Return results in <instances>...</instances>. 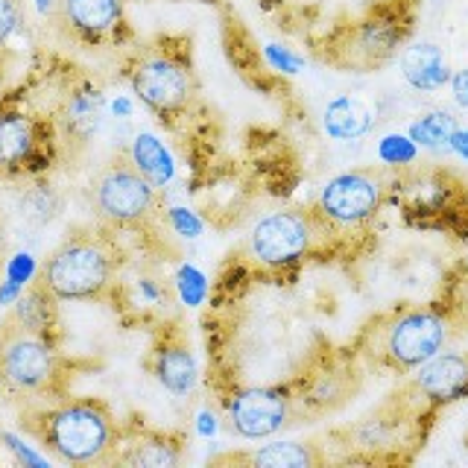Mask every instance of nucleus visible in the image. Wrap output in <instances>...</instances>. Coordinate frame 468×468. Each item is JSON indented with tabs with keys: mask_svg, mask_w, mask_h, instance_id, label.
Listing matches in <instances>:
<instances>
[{
	"mask_svg": "<svg viewBox=\"0 0 468 468\" xmlns=\"http://www.w3.org/2000/svg\"><path fill=\"white\" fill-rule=\"evenodd\" d=\"M24 24V6L21 0H0V50L15 38V33Z\"/></svg>",
	"mask_w": 468,
	"mask_h": 468,
	"instance_id": "nucleus-25",
	"label": "nucleus"
},
{
	"mask_svg": "<svg viewBox=\"0 0 468 468\" xmlns=\"http://www.w3.org/2000/svg\"><path fill=\"white\" fill-rule=\"evenodd\" d=\"M202 4H217V0H202Z\"/></svg>",
	"mask_w": 468,
	"mask_h": 468,
	"instance_id": "nucleus-35",
	"label": "nucleus"
},
{
	"mask_svg": "<svg viewBox=\"0 0 468 468\" xmlns=\"http://www.w3.org/2000/svg\"><path fill=\"white\" fill-rule=\"evenodd\" d=\"M91 208L109 231H146L161 211V194L129 155L102 165L91 179Z\"/></svg>",
	"mask_w": 468,
	"mask_h": 468,
	"instance_id": "nucleus-5",
	"label": "nucleus"
},
{
	"mask_svg": "<svg viewBox=\"0 0 468 468\" xmlns=\"http://www.w3.org/2000/svg\"><path fill=\"white\" fill-rule=\"evenodd\" d=\"M121 272V249L109 229H88L58 243L41 267V282L58 302H100Z\"/></svg>",
	"mask_w": 468,
	"mask_h": 468,
	"instance_id": "nucleus-2",
	"label": "nucleus"
},
{
	"mask_svg": "<svg viewBox=\"0 0 468 468\" xmlns=\"http://www.w3.org/2000/svg\"><path fill=\"white\" fill-rule=\"evenodd\" d=\"M231 431L243 439H267L290 424L292 399L282 387H246L226 399Z\"/></svg>",
	"mask_w": 468,
	"mask_h": 468,
	"instance_id": "nucleus-10",
	"label": "nucleus"
},
{
	"mask_svg": "<svg viewBox=\"0 0 468 468\" xmlns=\"http://www.w3.org/2000/svg\"><path fill=\"white\" fill-rule=\"evenodd\" d=\"M214 431H217V421H214V416L208 413V410H205V413H199V433L211 436Z\"/></svg>",
	"mask_w": 468,
	"mask_h": 468,
	"instance_id": "nucleus-32",
	"label": "nucleus"
},
{
	"mask_svg": "<svg viewBox=\"0 0 468 468\" xmlns=\"http://www.w3.org/2000/svg\"><path fill=\"white\" fill-rule=\"evenodd\" d=\"M4 439H6V442H9V448H12L15 453H18V457H21L24 463H29V465H48V460H44V457H38L36 451L24 448V442H21L18 436H12V433H4Z\"/></svg>",
	"mask_w": 468,
	"mask_h": 468,
	"instance_id": "nucleus-30",
	"label": "nucleus"
},
{
	"mask_svg": "<svg viewBox=\"0 0 468 468\" xmlns=\"http://www.w3.org/2000/svg\"><path fill=\"white\" fill-rule=\"evenodd\" d=\"M112 109H114V114H123V117H129V114H132V102L121 97V100H117V102H114V106H112Z\"/></svg>",
	"mask_w": 468,
	"mask_h": 468,
	"instance_id": "nucleus-33",
	"label": "nucleus"
},
{
	"mask_svg": "<svg viewBox=\"0 0 468 468\" xmlns=\"http://www.w3.org/2000/svg\"><path fill=\"white\" fill-rule=\"evenodd\" d=\"M176 284H179V292H182V302L185 304H199L205 299V292H208V284H205V275L197 270V267H185L176 275Z\"/></svg>",
	"mask_w": 468,
	"mask_h": 468,
	"instance_id": "nucleus-24",
	"label": "nucleus"
},
{
	"mask_svg": "<svg viewBox=\"0 0 468 468\" xmlns=\"http://www.w3.org/2000/svg\"><path fill=\"white\" fill-rule=\"evenodd\" d=\"M27 431L68 465L117 463L121 424L100 399H53L27 413Z\"/></svg>",
	"mask_w": 468,
	"mask_h": 468,
	"instance_id": "nucleus-1",
	"label": "nucleus"
},
{
	"mask_svg": "<svg viewBox=\"0 0 468 468\" xmlns=\"http://www.w3.org/2000/svg\"><path fill=\"white\" fill-rule=\"evenodd\" d=\"M413 29V15L404 9V4L372 6L351 29V62L360 65H380L389 56L399 53Z\"/></svg>",
	"mask_w": 468,
	"mask_h": 468,
	"instance_id": "nucleus-11",
	"label": "nucleus"
},
{
	"mask_svg": "<svg viewBox=\"0 0 468 468\" xmlns=\"http://www.w3.org/2000/svg\"><path fill=\"white\" fill-rule=\"evenodd\" d=\"M413 387L421 399H428L431 404H451L460 401L468 395V357L463 355H442L428 363H421L416 369Z\"/></svg>",
	"mask_w": 468,
	"mask_h": 468,
	"instance_id": "nucleus-14",
	"label": "nucleus"
},
{
	"mask_svg": "<svg viewBox=\"0 0 468 468\" xmlns=\"http://www.w3.org/2000/svg\"><path fill=\"white\" fill-rule=\"evenodd\" d=\"M263 58H267V65L272 70L290 73V77L304 68V58L299 53H292L290 48H284V44H267V48H263Z\"/></svg>",
	"mask_w": 468,
	"mask_h": 468,
	"instance_id": "nucleus-26",
	"label": "nucleus"
},
{
	"mask_svg": "<svg viewBox=\"0 0 468 468\" xmlns=\"http://www.w3.org/2000/svg\"><path fill=\"white\" fill-rule=\"evenodd\" d=\"M457 129V117L445 109H433L424 112L419 121H413L407 135L416 141V146L431 153H448L451 150V135Z\"/></svg>",
	"mask_w": 468,
	"mask_h": 468,
	"instance_id": "nucleus-21",
	"label": "nucleus"
},
{
	"mask_svg": "<svg viewBox=\"0 0 468 468\" xmlns=\"http://www.w3.org/2000/svg\"><path fill=\"white\" fill-rule=\"evenodd\" d=\"M56 296L44 287V282H33L27 287V292H21L18 302H15L12 316L21 322V325L33 328L44 336L56 340V328H58V307H56Z\"/></svg>",
	"mask_w": 468,
	"mask_h": 468,
	"instance_id": "nucleus-19",
	"label": "nucleus"
},
{
	"mask_svg": "<svg viewBox=\"0 0 468 468\" xmlns=\"http://www.w3.org/2000/svg\"><path fill=\"white\" fill-rule=\"evenodd\" d=\"M170 226L185 238H199L202 234V219L187 208H170Z\"/></svg>",
	"mask_w": 468,
	"mask_h": 468,
	"instance_id": "nucleus-27",
	"label": "nucleus"
},
{
	"mask_svg": "<svg viewBox=\"0 0 468 468\" xmlns=\"http://www.w3.org/2000/svg\"><path fill=\"white\" fill-rule=\"evenodd\" d=\"M401 77L410 88H416V91H439V88H445L451 82V62L445 50L439 48L436 41H416L404 48L401 53Z\"/></svg>",
	"mask_w": 468,
	"mask_h": 468,
	"instance_id": "nucleus-16",
	"label": "nucleus"
},
{
	"mask_svg": "<svg viewBox=\"0 0 468 468\" xmlns=\"http://www.w3.org/2000/svg\"><path fill=\"white\" fill-rule=\"evenodd\" d=\"M378 158L384 161L389 167H407L413 165L419 158V146L410 135H399V132H392V135H384L378 144Z\"/></svg>",
	"mask_w": 468,
	"mask_h": 468,
	"instance_id": "nucleus-23",
	"label": "nucleus"
},
{
	"mask_svg": "<svg viewBox=\"0 0 468 468\" xmlns=\"http://www.w3.org/2000/svg\"><path fill=\"white\" fill-rule=\"evenodd\" d=\"M384 179L375 170H348L328 179L314 214L325 229H360L380 211Z\"/></svg>",
	"mask_w": 468,
	"mask_h": 468,
	"instance_id": "nucleus-7",
	"label": "nucleus"
},
{
	"mask_svg": "<svg viewBox=\"0 0 468 468\" xmlns=\"http://www.w3.org/2000/svg\"><path fill=\"white\" fill-rule=\"evenodd\" d=\"M319 231H325V226L314 211H275L252 229V255L272 270L292 267L314 249Z\"/></svg>",
	"mask_w": 468,
	"mask_h": 468,
	"instance_id": "nucleus-8",
	"label": "nucleus"
},
{
	"mask_svg": "<svg viewBox=\"0 0 468 468\" xmlns=\"http://www.w3.org/2000/svg\"><path fill=\"white\" fill-rule=\"evenodd\" d=\"M182 460V442L170 433L150 428H121L117 463L135 468H173Z\"/></svg>",
	"mask_w": 468,
	"mask_h": 468,
	"instance_id": "nucleus-15",
	"label": "nucleus"
},
{
	"mask_svg": "<svg viewBox=\"0 0 468 468\" xmlns=\"http://www.w3.org/2000/svg\"><path fill=\"white\" fill-rule=\"evenodd\" d=\"M36 6H38V12H44V15H53L56 6H58V0H36Z\"/></svg>",
	"mask_w": 468,
	"mask_h": 468,
	"instance_id": "nucleus-34",
	"label": "nucleus"
},
{
	"mask_svg": "<svg viewBox=\"0 0 468 468\" xmlns=\"http://www.w3.org/2000/svg\"><path fill=\"white\" fill-rule=\"evenodd\" d=\"M33 272H36V261L29 255H15L12 258V263H9V282L12 284L24 287L29 278H33Z\"/></svg>",
	"mask_w": 468,
	"mask_h": 468,
	"instance_id": "nucleus-28",
	"label": "nucleus"
},
{
	"mask_svg": "<svg viewBox=\"0 0 468 468\" xmlns=\"http://www.w3.org/2000/svg\"><path fill=\"white\" fill-rule=\"evenodd\" d=\"M102 114H106V97H102L97 85L82 82L77 88H70L62 106V123L70 138L80 141L91 138L102 123Z\"/></svg>",
	"mask_w": 468,
	"mask_h": 468,
	"instance_id": "nucleus-17",
	"label": "nucleus"
},
{
	"mask_svg": "<svg viewBox=\"0 0 468 468\" xmlns=\"http://www.w3.org/2000/svg\"><path fill=\"white\" fill-rule=\"evenodd\" d=\"M451 314L442 307H410L395 314L378 340V357L395 372H413L436 357L451 336Z\"/></svg>",
	"mask_w": 468,
	"mask_h": 468,
	"instance_id": "nucleus-6",
	"label": "nucleus"
},
{
	"mask_svg": "<svg viewBox=\"0 0 468 468\" xmlns=\"http://www.w3.org/2000/svg\"><path fill=\"white\" fill-rule=\"evenodd\" d=\"M153 375L161 387H165L170 395L182 399V395H190L197 389V360L194 351H190V343L182 331L167 328L161 331L158 343L153 346Z\"/></svg>",
	"mask_w": 468,
	"mask_h": 468,
	"instance_id": "nucleus-13",
	"label": "nucleus"
},
{
	"mask_svg": "<svg viewBox=\"0 0 468 468\" xmlns=\"http://www.w3.org/2000/svg\"><path fill=\"white\" fill-rule=\"evenodd\" d=\"M451 153L453 155H460L463 161H468V129H453V135H451Z\"/></svg>",
	"mask_w": 468,
	"mask_h": 468,
	"instance_id": "nucleus-31",
	"label": "nucleus"
},
{
	"mask_svg": "<svg viewBox=\"0 0 468 468\" xmlns=\"http://www.w3.org/2000/svg\"><path fill=\"white\" fill-rule=\"evenodd\" d=\"M246 463L261 465V468H314L319 463L314 445H299V442H272L255 453H249Z\"/></svg>",
	"mask_w": 468,
	"mask_h": 468,
	"instance_id": "nucleus-22",
	"label": "nucleus"
},
{
	"mask_svg": "<svg viewBox=\"0 0 468 468\" xmlns=\"http://www.w3.org/2000/svg\"><path fill=\"white\" fill-rule=\"evenodd\" d=\"M451 94H453V102H457L460 109H468V65L453 70L451 73Z\"/></svg>",
	"mask_w": 468,
	"mask_h": 468,
	"instance_id": "nucleus-29",
	"label": "nucleus"
},
{
	"mask_svg": "<svg viewBox=\"0 0 468 468\" xmlns=\"http://www.w3.org/2000/svg\"><path fill=\"white\" fill-rule=\"evenodd\" d=\"M129 88L144 109H150L158 121L176 123L194 106L197 77L190 65V44L185 38L161 36L135 53L129 62Z\"/></svg>",
	"mask_w": 468,
	"mask_h": 468,
	"instance_id": "nucleus-3",
	"label": "nucleus"
},
{
	"mask_svg": "<svg viewBox=\"0 0 468 468\" xmlns=\"http://www.w3.org/2000/svg\"><path fill=\"white\" fill-rule=\"evenodd\" d=\"M0 387L15 401H53L65 387L56 340L21 325L12 314L0 325Z\"/></svg>",
	"mask_w": 468,
	"mask_h": 468,
	"instance_id": "nucleus-4",
	"label": "nucleus"
},
{
	"mask_svg": "<svg viewBox=\"0 0 468 468\" xmlns=\"http://www.w3.org/2000/svg\"><path fill=\"white\" fill-rule=\"evenodd\" d=\"M129 158H132V165H135L155 187H165V185L173 182V176H176L173 155L167 153V146L161 144L155 135H150V132H141V135H135V141H132V150H129Z\"/></svg>",
	"mask_w": 468,
	"mask_h": 468,
	"instance_id": "nucleus-20",
	"label": "nucleus"
},
{
	"mask_svg": "<svg viewBox=\"0 0 468 468\" xmlns=\"http://www.w3.org/2000/svg\"><path fill=\"white\" fill-rule=\"evenodd\" d=\"M465 267H468V255H465Z\"/></svg>",
	"mask_w": 468,
	"mask_h": 468,
	"instance_id": "nucleus-36",
	"label": "nucleus"
},
{
	"mask_svg": "<svg viewBox=\"0 0 468 468\" xmlns=\"http://www.w3.org/2000/svg\"><path fill=\"white\" fill-rule=\"evenodd\" d=\"M372 123H375L372 109L360 97L351 94L334 97L325 106V114H322V126H325L328 138L334 141H357L372 129Z\"/></svg>",
	"mask_w": 468,
	"mask_h": 468,
	"instance_id": "nucleus-18",
	"label": "nucleus"
},
{
	"mask_svg": "<svg viewBox=\"0 0 468 468\" xmlns=\"http://www.w3.org/2000/svg\"><path fill=\"white\" fill-rule=\"evenodd\" d=\"M44 126L18 109H0V173H24L44 153Z\"/></svg>",
	"mask_w": 468,
	"mask_h": 468,
	"instance_id": "nucleus-12",
	"label": "nucleus"
},
{
	"mask_svg": "<svg viewBox=\"0 0 468 468\" xmlns=\"http://www.w3.org/2000/svg\"><path fill=\"white\" fill-rule=\"evenodd\" d=\"M53 15L85 48H114L126 36V0H58Z\"/></svg>",
	"mask_w": 468,
	"mask_h": 468,
	"instance_id": "nucleus-9",
	"label": "nucleus"
}]
</instances>
